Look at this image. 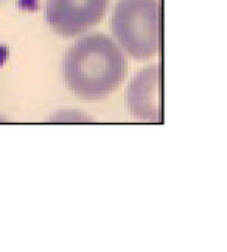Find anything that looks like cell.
<instances>
[{
    "label": "cell",
    "mask_w": 227,
    "mask_h": 252,
    "mask_svg": "<svg viewBox=\"0 0 227 252\" xmlns=\"http://www.w3.org/2000/svg\"><path fill=\"white\" fill-rule=\"evenodd\" d=\"M111 28L115 42L134 60H150L162 48L159 0H118Z\"/></svg>",
    "instance_id": "cell-2"
},
{
    "label": "cell",
    "mask_w": 227,
    "mask_h": 252,
    "mask_svg": "<svg viewBox=\"0 0 227 252\" xmlns=\"http://www.w3.org/2000/svg\"><path fill=\"white\" fill-rule=\"evenodd\" d=\"M107 8L109 0H47L45 17L55 33L73 37L100 24Z\"/></svg>",
    "instance_id": "cell-3"
},
{
    "label": "cell",
    "mask_w": 227,
    "mask_h": 252,
    "mask_svg": "<svg viewBox=\"0 0 227 252\" xmlns=\"http://www.w3.org/2000/svg\"><path fill=\"white\" fill-rule=\"evenodd\" d=\"M126 72L128 63L120 45L100 33L76 41L63 60L64 81L83 100H101L111 95Z\"/></svg>",
    "instance_id": "cell-1"
},
{
    "label": "cell",
    "mask_w": 227,
    "mask_h": 252,
    "mask_svg": "<svg viewBox=\"0 0 227 252\" xmlns=\"http://www.w3.org/2000/svg\"><path fill=\"white\" fill-rule=\"evenodd\" d=\"M52 122H91V117H87L86 114L80 112V111H61L55 114L52 117Z\"/></svg>",
    "instance_id": "cell-5"
},
{
    "label": "cell",
    "mask_w": 227,
    "mask_h": 252,
    "mask_svg": "<svg viewBox=\"0 0 227 252\" xmlns=\"http://www.w3.org/2000/svg\"><path fill=\"white\" fill-rule=\"evenodd\" d=\"M128 111L132 117L161 123L163 119L162 109V65L156 64L137 73L128 86L126 94Z\"/></svg>",
    "instance_id": "cell-4"
}]
</instances>
